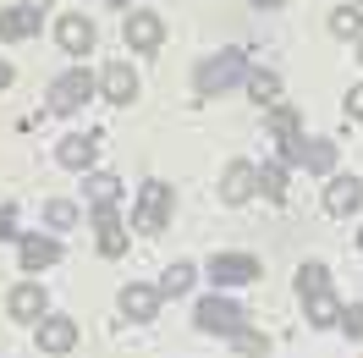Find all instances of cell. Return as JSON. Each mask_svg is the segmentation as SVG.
Returning <instances> with one entry per match:
<instances>
[{"instance_id":"obj_1","label":"cell","mask_w":363,"mask_h":358,"mask_svg":"<svg viewBox=\"0 0 363 358\" xmlns=\"http://www.w3.org/2000/svg\"><path fill=\"white\" fill-rule=\"evenodd\" d=\"M248 77V61H242V50H220V55H209L204 67H199V77H193V89L204 94H220V89H231V83H242Z\"/></svg>"},{"instance_id":"obj_2","label":"cell","mask_w":363,"mask_h":358,"mask_svg":"<svg viewBox=\"0 0 363 358\" xmlns=\"http://www.w3.org/2000/svg\"><path fill=\"white\" fill-rule=\"evenodd\" d=\"M171 221V182H143L138 188V232H165Z\"/></svg>"},{"instance_id":"obj_3","label":"cell","mask_w":363,"mask_h":358,"mask_svg":"<svg viewBox=\"0 0 363 358\" xmlns=\"http://www.w3.org/2000/svg\"><path fill=\"white\" fill-rule=\"evenodd\" d=\"M242 325H248V309H237V303H231L226 292H215V298H204V303H199V331H242Z\"/></svg>"},{"instance_id":"obj_4","label":"cell","mask_w":363,"mask_h":358,"mask_svg":"<svg viewBox=\"0 0 363 358\" xmlns=\"http://www.w3.org/2000/svg\"><path fill=\"white\" fill-rule=\"evenodd\" d=\"M89 94H94V72L77 67V72H67V77H55V83H50V111H55V116H72Z\"/></svg>"},{"instance_id":"obj_5","label":"cell","mask_w":363,"mask_h":358,"mask_svg":"<svg viewBox=\"0 0 363 358\" xmlns=\"http://www.w3.org/2000/svg\"><path fill=\"white\" fill-rule=\"evenodd\" d=\"M209 276H215V287H242V281H259V259L253 254H215Z\"/></svg>"},{"instance_id":"obj_6","label":"cell","mask_w":363,"mask_h":358,"mask_svg":"<svg viewBox=\"0 0 363 358\" xmlns=\"http://www.w3.org/2000/svg\"><path fill=\"white\" fill-rule=\"evenodd\" d=\"M6 309H11V320H23V325H33V320H45L50 298L39 281H23V287H11V298H6Z\"/></svg>"},{"instance_id":"obj_7","label":"cell","mask_w":363,"mask_h":358,"mask_svg":"<svg viewBox=\"0 0 363 358\" xmlns=\"http://www.w3.org/2000/svg\"><path fill=\"white\" fill-rule=\"evenodd\" d=\"M94 232H99V254H127V226H121V215H116L111 204H94Z\"/></svg>"},{"instance_id":"obj_8","label":"cell","mask_w":363,"mask_h":358,"mask_svg":"<svg viewBox=\"0 0 363 358\" xmlns=\"http://www.w3.org/2000/svg\"><path fill=\"white\" fill-rule=\"evenodd\" d=\"M55 45L72 50V55H89V50H94V23H89V17H77V11H67V17L55 23Z\"/></svg>"},{"instance_id":"obj_9","label":"cell","mask_w":363,"mask_h":358,"mask_svg":"<svg viewBox=\"0 0 363 358\" xmlns=\"http://www.w3.org/2000/svg\"><path fill=\"white\" fill-rule=\"evenodd\" d=\"M39 23H45L39 6H0V39H28L39 33Z\"/></svg>"},{"instance_id":"obj_10","label":"cell","mask_w":363,"mask_h":358,"mask_svg":"<svg viewBox=\"0 0 363 358\" xmlns=\"http://www.w3.org/2000/svg\"><path fill=\"white\" fill-rule=\"evenodd\" d=\"M253 188H259V171H253L248 160H231L226 177H220V199H226V204H242Z\"/></svg>"},{"instance_id":"obj_11","label":"cell","mask_w":363,"mask_h":358,"mask_svg":"<svg viewBox=\"0 0 363 358\" xmlns=\"http://www.w3.org/2000/svg\"><path fill=\"white\" fill-rule=\"evenodd\" d=\"M99 89H105L111 105H133L138 99V72L127 67V61H116V67H105V83H99Z\"/></svg>"},{"instance_id":"obj_12","label":"cell","mask_w":363,"mask_h":358,"mask_svg":"<svg viewBox=\"0 0 363 358\" xmlns=\"http://www.w3.org/2000/svg\"><path fill=\"white\" fill-rule=\"evenodd\" d=\"M358 204H363L358 177H330V188H325V210H330V215H352Z\"/></svg>"},{"instance_id":"obj_13","label":"cell","mask_w":363,"mask_h":358,"mask_svg":"<svg viewBox=\"0 0 363 358\" xmlns=\"http://www.w3.org/2000/svg\"><path fill=\"white\" fill-rule=\"evenodd\" d=\"M72 342H77V325H72L67 314L39 320V347H45V353H72Z\"/></svg>"},{"instance_id":"obj_14","label":"cell","mask_w":363,"mask_h":358,"mask_svg":"<svg viewBox=\"0 0 363 358\" xmlns=\"http://www.w3.org/2000/svg\"><path fill=\"white\" fill-rule=\"evenodd\" d=\"M94 149H99V133H72V138H61L55 160L72 166V171H83V166H94Z\"/></svg>"},{"instance_id":"obj_15","label":"cell","mask_w":363,"mask_h":358,"mask_svg":"<svg viewBox=\"0 0 363 358\" xmlns=\"http://www.w3.org/2000/svg\"><path fill=\"white\" fill-rule=\"evenodd\" d=\"M160 39H165V28H160L155 11H133L127 17V45L133 50H160Z\"/></svg>"},{"instance_id":"obj_16","label":"cell","mask_w":363,"mask_h":358,"mask_svg":"<svg viewBox=\"0 0 363 358\" xmlns=\"http://www.w3.org/2000/svg\"><path fill=\"white\" fill-rule=\"evenodd\" d=\"M160 309V287H121V314L127 320H155Z\"/></svg>"},{"instance_id":"obj_17","label":"cell","mask_w":363,"mask_h":358,"mask_svg":"<svg viewBox=\"0 0 363 358\" xmlns=\"http://www.w3.org/2000/svg\"><path fill=\"white\" fill-rule=\"evenodd\" d=\"M55 259H61L55 237H23V270H50Z\"/></svg>"},{"instance_id":"obj_18","label":"cell","mask_w":363,"mask_h":358,"mask_svg":"<svg viewBox=\"0 0 363 358\" xmlns=\"http://www.w3.org/2000/svg\"><path fill=\"white\" fill-rule=\"evenodd\" d=\"M297 166H308V171H330V166H336V143H330V138L303 143V149H297Z\"/></svg>"},{"instance_id":"obj_19","label":"cell","mask_w":363,"mask_h":358,"mask_svg":"<svg viewBox=\"0 0 363 358\" xmlns=\"http://www.w3.org/2000/svg\"><path fill=\"white\" fill-rule=\"evenodd\" d=\"M193 276H199V270L187 265V259H177V265H171L165 276H160V298H182V292L193 287Z\"/></svg>"},{"instance_id":"obj_20","label":"cell","mask_w":363,"mask_h":358,"mask_svg":"<svg viewBox=\"0 0 363 358\" xmlns=\"http://www.w3.org/2000/svg\"><path fill=\"white\" fill-rule=\"evenodd\" d=\"M330 33H336V39H358L363 33V6H336V11H330Z\"/></svg>"},{"instance_id":"obj_21","label":"cell","mask_w":363,"mask_h":358,"mask_svg":"<svg viewBox=\"0 0 363 358\" xmlns=\"http://www.w3.org/2000/svg\"><path fill=\"white\" fill-rule=\"evenodd\" d=\"M248 94L259 105H281V77L275 72H248Z\"/></svg>"},{"instance_id":"obj_22","label":"cell","mask_w":363,"mask_h":358,"mask_svg":"<svg viewBox=\"0 0 363 358\" xmlns=\"http://www.w3.org/2000/svg\"><path fill=\"white\" fill-rule=\"evenodd\" d=\"M308 320H314V325H336V320H341V303L330 298V287L308 298Z\"/></svg>"},{"instance_id":"obj_23","label":"cell","mask_w":363,"mask_h":358,"mask_svg":"<svg viewBox=\"0 0 363 358\" xmlns=\"http://www.w3.org/2000/svg\"><path fill=\"white\" fill-rule=\"evenodd\" d=\"M330 287V270L325 265H303L297 270V292H303V298H314V292H325Z\"/></svg>"},{"instance_id":"obj_24","label":"cell","mask_w":363,"mask_h":358,"mask_svg":"<svg viewBox=\"0 0 363 358\" xmlns=\"http://www.w3.org/2000/svg\"><path fill=\"white\" fill-rule=\"evenodd\" d=\"M116 193H121V182L105 177V171H94L89 177V204H116Z\"/></svg>"},{"instance_id":"obj_25","label":"cell","mask_w":363,"mask_h":358,"mask_svg":"<svg viewBox=\"0 0 363 358\" xmlns=\"http://www.w3.org/2000/svg\"><path fill=\"white\" fill-rule=\"evenodd\" d=\"M231 342H237V353H242V358H264V353H270V342H264L259 331H248V325L231 331Z\"/></svg>"},{"instance_id":"obj_26","label":"cell","mask_w":363,"mask_h":358,"mask_svg":"<svg viewBox=\"0 0 363 358\" xmlns=\"http://www.w3.org/2000/svg\"><path fill=\"white\" fill-rule=\"evenodd\" d=\"M259 193H270V199H286V171H281V166H264V171H259Z\"/></svg>"},{"instance_id":"obj_27","label":"cell","mask_w":363,"mask_h":358,"mask_svg":"<svg viewBox=\"0 0 363 358\" xmlns=\"http://www.w3.org/2000/svg\"><path fill=\"white\" fill-rule=\"evenodd\" d=\"M45 221H50V226H72V221H77V210H72L67 199H50V204H45Z\"/></svg>"},{"instance_id":"obj_28","label":"cell","mask_w":363,"mask_h":358,"mask_svg":"<svg viewBox=\"0 0 363 358\" xmlns=\"http://www.w3.org/2000/svg\"><path fill=\"white\" fill-rule=\"evenodd\" d=\"M336 325H341L347 336H352V342H358V336H363V303H352V309H341V320H336Z\"/></svg>"},{"instance_id":"obj_29","label":"cell","mask_w":363,"mask_h":358,"mask_svg":"<svg viewBox=\"0 0 363 358\" xmlns=\"http://www.w3.org/2000/svg\"><path fill=\"white\" fill-rule=\"evenodd\" d=\"M270 121H275V133H281V138H297V116L292 111H275Z\"/></svg>"},{"instance_id":"obj_30","label":"cell","mask_w":363,"mask_h":358,"mask_svg":"<svg viewBox=\"0 0 363 358\" xmlns=\"http://www.w3.org/2000/svg\"><path fill=\"white\" fill-rule=\"evenodd\" d=\"M347 116H358V121H363V83H358V89H347Z\"/></svg>"},{"instance_id":"obj_31","label":"cell","mask_w":363,"mask_h":358,"mask_svg":"<svg viewBox=\"0 0 363 358\" xmlns=\"http://www.w3.org/2000/svg\"><path fill=\"white\" fill-rule=\"evenodd\" d=\"M0 237H11V210H0Z\"/></svg>"},{"instance_id":"obj_32","label":"cell","mask_w":363,"mask_h":358,"mask_svg":"<svg viewBox=\"0 0 363 358\" xmlns=\"http://www.w3.org/2000/svg\"><path fill=\"white\" fill-rule=\"evenodd\" d=\"M0 89H11V67L6 61H0Z\"/></svg>"},{"instance_id":"obj_33","label":"cell","mask_w":363,"mask_h":358,"mask_svg":"<svg viewBox=\"0 0 363 358\" xmlns=\"http://www.w3.org/2000/svg\"><path fill=\"white\" fill-rule=\"evenodd\" d=\"M253 6H286V0H253Z\"/></svg>"},{"instance_id":"obj_34","label":"cell","mask_w":363,"mask_h":358,"mask_svg":"<svg viewBox=\"0 0 363 358\" xmlns=\"http://www.w3.org/2000/svg\"><path fill=\"white\" fill-rule=\"evenodd\" d=\"M116 6H133V0H116Z\"/></svg>"},{"instance_id":"obj_35","label":"cell","mask_w":363,"mask_h":358,"mask_svg":"<svg viewBox=\"0 0 363 358\" xmlns=\"http://www.w3.org/2000/svg\"><path fill=\"white\" fill-rule=\"evenodd\" d=\"M358 55H363V39H358Z\"/></svg>"},{"instance_id":"obj_36","label":"cell","mask_w":363,"mask_h":358,"mask_svg":"<svg viewBox=\"0 0 363 358\" xmlns=\"http://www.w3.org/2000/svg\"><path fill=\"white\" fill-rule=\"evenodd\" d=\"M358 248H363V232H358Z\"/></svg>"}]
</instances>
